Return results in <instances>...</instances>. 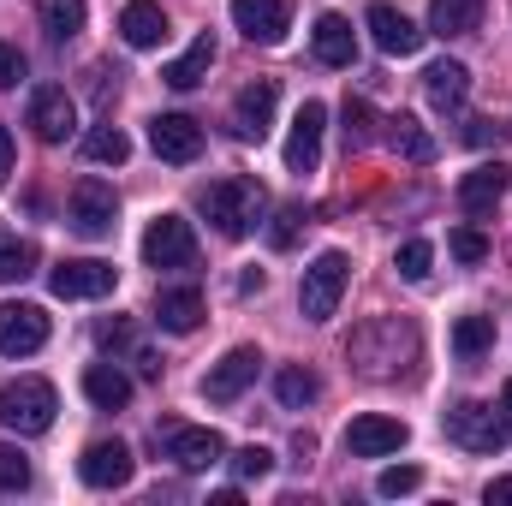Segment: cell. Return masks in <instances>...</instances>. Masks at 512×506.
<instances>
[{"mask_svg":"<svg viewBox=\"0 0 512 506\" xmlns=\"http://www.w3.org/2000/svg\"><path fill=\"white\" fill-rule=\"evenodd\" d=\"M197 209L215 221V233H221V239H251L256 221H262V209H268V191H262L256 179H245V173H233V179L203 185Z\"/></svg>","mask_w":512,"mask_h":506,"instance_id":"cell-1","label":"cell"},{"mask_svg":"<svg viewBox=\"0 0 512 506\" xmlns=\"http://www.w3.org/2000/svg\"><path fill=\"white\" fill-rule=\"evenodd\" d=\"M399 352L417 358V328L399 322V316H376V322H364V328L352 334V346H346V358H352L370 381H393L399 376V370H405Z\"/></svg>","mask_w":512,"mask_h":506,"instance_id":"cell-2","label":"cell"},{"mask_svg":"<svg viewBox=\"0 0 512 506\" xmlns=\"http://www.w3.org/2000/svg\"><path fill=\"white\" fill-rule=\"evenodd\" d=\"M54 411H60V393L54 381L42 376H18L0 387V423L18 429V435H48L54 429Z\"/></svg>","mask_w":512,"mask_h":506,"instance_id":"cell-3","label":"cell"},{"mask_svg":"<svg viewBox=\"0 0 512 506\" xmlns=\"http://www.w3.org/2000/svg\"><path fill=\"white\" fill-rule=\"evenodd\" d=\"M447 435L465 447V453H501L512 441V417L507 405H483V399H459L447 411Z\"/></svg>","mask_w":512,"mask_h":506,"instance_id":"cell-4","label":"cell"},{"mask_svg":"<svg viewBox=\"0 0 512 506\" xmlns=\"http://www.w3.org/2000/svg\"><path fill=\"white\" fill-rule=\"evenodd\" d=\"M346 280H352V256L346 251H322L304 268V286H298V310L304 322H328L346 298Z\"/></svg>","mask_w":512,"mask_h":506,"instance_id":"cell-5","label":"cell"},{"mask_svg":"<svg viewBox=\"0 0 512 506\" xmlns=\"http://www.w3.org/2000/svg\"><path fill=\"white\" fill-rule=\"evenodd\" d=\"M143 262L149 268H191L197 262V233L185 215H155L143 227Z\"/></svg>","mask_w":512,"mask_h":506,"instance_id":"cell-6","label":"cell"},{"mask_svg":"<svg viewBox=\"0 0 512 506\" xmlns=\"http://www.w3.org/2000/svg\"><path fill=\"white\" fill-rule=\"evenodd\" d=\"M66 215H72V227H78L84 239H108L114 221H120V197H114V185H102V179H78Z\"/></svg>","mask_w":512,"mask_h":506,"instance_id":"cell-7","label":"cell"},{"mask_svg":"<svg viewBox=\"0 0 512 506\" xmlns=\"http://www.w3.org/2000/svg\"><path fill=\"white\" fill-rule=\"evenodd\" d=\"M114 280H120V268L102 262V256H72V262H60V268L48 274L54 298H108Z\"/></svg>","mask_w":512,"mask_h":506,"instance_id":"cell-8","label":"cell"},{"mask_svg":"<svg viewBox=\"0 0 512 506\" xmlns=\"http://www.w3.org/2000/svg\"><path fill=\"white\" fill-rule=\"evenodd\" d=\"M48 346V310L42 304H0V352L6 358H30Z\"/></svg>","mask_w":512,"mask_h":506,"instance_id":"cell-9","label":"cell"},{"mask_svg":"<svg viewBox=\"0 0 512 506\" xmlns=\"http://www.w3.org/2000/svg\"><path fill=\"white\" fill-rule=\"evenodd\" d=\"M405 441H411V429H405L399 417H382V411H364V417L346 423V453H352V459H387V453H399Z\"/></svg>","mask_w":512,"mask_h":506,"instance_id":"cell-10","label":"cell"},{"mask_svg":"<svg viewBox=\"0 0 512 506\" xmlns=\"http://www.w3.org/2000/svg\"><path fill=\"white\" fill-rule=\"evenodd\" d=\"M274 102H280V84L274 78H251L239 96H233V131L245 143H262L268 126H274Z\"/></svg>","mask_w":512,"mask_h":506,"instance_id":"cell-11","label":"cell"},{"mask_svg":"<svg viewBox=\"0 0 512 506\" xmlns=\"http://www.w3.org/2000/svg\"><path fill=\"white\" fill-rule=\"evenodd\" d=\"M78 126V102L66 96V84H42L36 96H30V131L42 137V143H66Z\"/></svg>","mask_w":512,"mask_h":506,"instance_id":"cell-12","label":"cell"},{"mask_svg":"<svg viewBox=\"0 0 512 506\" xmlns=\"http://www.w3.org/2000/svg\"><path fill=\"white\" fill-rule=\"evenodd\" d=\"M256 370H262V352L256 346H233L209 376H203V399H215V405H233L245 387L256 381Z\"/></svg>","mask_w":512,"mask_h":506,"instance_id":"cell-13","label":"cell"},{"mask_svg":"<svg viewBox=\"0 0 512 506\" xmlns=\"http://www.w3.org/2000/svg\"><path fill=\"white\" fill-rule=\"evenodd\" d=\"M149 143H155L161 161L185 167V161L203 155V126H197L191 114H155V120H149Z\"/></svg>","mask_w":512,"mask_h":506,"instance_id":"cell-14","label":"cell"},{"mask_svg":"<svg viewBox=\"0 0 512 506\" xmlns=\"http://www.w3.org/2000/svg\"><path fill=\"white\" fill-rule=\"evenodd\" d=\"M322 131H328V108L304 102L298 120H292V137H286V167L292 173H316L322 167Z\"/></svg>","mask_w":512,"mask_h":506,"instance_id":"cell-15","label":"cell"},{"mask_svg":"<svg viewBox=\"0 0 512 506\" xmlns=\"http://www.w3.org/2000/svg\"><path fill=\"white\" fill-rule=\"evenodd\" d=\"M78 477L90 489H126L131 483V447L126 441H90L78 459Z\"/></svg>","mask_w":512,"mask_h":506,"instance_id":"cell-16","label":"cell"},{"mask_svg":"<svg viewBox=\"0 0 512 506\" xmlns=\"http://www.w3.org/2000/svg\"><path fill=\"white\" fill-rule=\"evenodd\" d=\"M364 24H370L376 48H382V54H399V60H405V54H417V48H423V36H429V30H417V24H411L399 6H387V0H376V6L364 12Z\"/></svg>","mask_w":512,"mask_h":506,"instance_id":"cell-17","label":"cell"},{"mask_svg":"<svg viewBox=\"0 0 512 506\" xmlns=\"http://www.w3.org/2000/svg\"><path fill=\"white\" fill-rule=\"evenodd\" d=\"M221 453H227V441H221V429H167V459L179 465V471H209V465H221Z\"/></svg>","mask_w":512,"mask_h":506,"instance_id":"cell-18","label":"cell"},{"mask_svg":"<svg viewBox=\"0 0 512 506\" xmlns=\"http://www.w3.org/2000/svg\"><path fill=\"white\" fill-rule=\"evenodd\" d=\"M233 24L262 42V48H274L280 36H286V24H292V0H233Z\"/></svg>","mask_w":512,"mask_h":506,"instance_id":"cell-19","label":"cell"},{"mask_svg":"<svg viewBox=\"0 0 512 506\" xmlns=\"http://www.w3.org/2000/svg\"><path fill=\"white\" fill-rule=\"evenodd\" d=\"M507 185H512L507 161H477V167L459 179V203H465V215H489V209L507 197Z\"/></svg>","mask_w":512,"mask_h":506,"instance_id":"cell-20","label":"cell"},{"mask_svg":"<svg viewBox=\"0 0 512 506\" xmlns=\"http://www.w3.org/2000/svg\"><path fill=\"white\" fill-rule=\"evenodd\" d=\"M155 322H161V334H197L203 328V292L197 286H161L155 292Z\"/></svg>","mask_w":512,"mask_h":506,"instance_id":"cell-21","label":"cell"},{"mask_svg":"<svg viewBox=\"0 0 512 506\" xmlns=\"http://www.w3.org/2000/svg\"><path fill=\"white\" fill-rule=\"evenodd\" d=\"M423 96H429L435 114H459L465 96H471V72H465L459 60H435V66L423 72Z\"/></svg>","mask_w":512,"mask_h":506,"instance_id":"cell-22","label":"cell"},{"mask_svg":"<svg viewBox=\"0 0 512 506\" xmlns=\"http://www.w3.org/2000/svg\"><path fill=\"white\" fill-rule=\"evenodd\" d=\"M310 42H316V60H322V66H352V54H358L352 18H340V12H322L316 30H310Z\"/></svg>","mask_w":512,"mask_h":506,"instance_id":"cell-23","label":"cell"},{"mask_svg":"<svg viewBox=\"0 0 512 506\" xmlns=\"http://www.w3.org/2000/svg\"><path fill=\"white\" fill-rule=\"evenodd\" d=\"M120 36H126L131 48H161V42H167V12H161V0H131L126 12H120Z\"/></svg>","mask_w":512,"mask_h":506,"instance_id":"cell-24","label":"cell"},{"mask_svg":"<svg viewBox=\"0 0 512 506\" xmlns=\"http://www.w3.org/2000/svg\"><path fill=\"white\" fill-rule=\"evenodd\" d=\"M84 399L96 405V411H126L131 405V376L120 364H90L84 370Z\"/></svg>","mask_w":512,"mask_h":506,"instance_id":"cell-25","label":"cell"},{"mask_svg":"<svg viewBox=\"0 0 512 506\" xmlns=\"http://www.w3.org/2000/svg\"><path fill=\"white\" fill-rule=\"evenodd\" d=\"M209 66H215V36L203 30V36H197L179 60H167V66H161V78H167L173 90H197V84L209 78Z\"/></svg>","mask_w":512,"mask_h":506,"instance_id":"cell-26","label":"cell"},{"mask_svg":"<svg viewBox=\"0 0 512 506\" xmlns=\"http://www.w3.org/2000/svg\"><path fill=\"white\" fill-rule=\"evenodd\" d=\"M387 143H393L399 161H411V167H429V161H435V137L417 126V114H393V120H387Z\"/></svg>","mask_w":512,"mask_h":506,"instance_id":"cell-27","label":"cell"},{"mask_svg":"<svg viewBox=\"0 0 512 506\" xmlns=\"http://www.w3.org/2000/svg\"><path fill=\"white\" fill-rule=\"evenodd\" d=\"M483 0H429V30L435 36H471L483 24Z\"/></svg>","mask_w":512,"mask_h":506,"instance_id":"cell-28","label":"cell"},{"mask_svg":"<svg viewBox=\"0 0 512 506\" xmlns=\"http://www.w3.org/2000/svg\"><path fill=\"white\" fill-rule=\"evenodd\" d=\"M274 399H280L286 411H304V405H316V399H322V381L310 376L304 364H286V370L274 376Z\"/></svg>","mask_w":512,"mask_h":506,"instance_id":"cell-29","label":"cell"},{"mask_svg":"<svg viewBox=\"0 0 512 506\" xmlns=\"http://www.w3.org/2000/svg\"><path fill=\"white\" fill-rule=\"evenodd\" d=\"M489 346H495V316H459V322H453V352H459L465 364H477Z\"/></svg>","mask_w":512,"mask_h":506,"instance_id":"cell-30","label":"cell"},{"mask_svg":"<svg viewBox=\"0 0 512 506\" xmlns=\"http://www.w3.org/2000/svg\"><path fill=\"white\" fill-rule=\"evenodd\" d=\"M36 18H42V30H48V36H60V42H66V36H78V30H84L90 6H84V0H36Z\"/></svg>","mask_w":512,"mask_h":506,"instance_id":"cell-31","label":"cell"},{"mask_svg":"<svg viewBox=\"0 0 512 506\" xmlns=\"http://www.w3.org/2000/svg\"><path fill=\"white\" fill-rule=\"evenodd\" d=\"M340 120H346V149H370V143H376V126H382V120H376V108H370V102H364V96H346V108H340Z\"/></svg>","mask_w":512,"mask_h":506,"instance_id":"cell-32","label":"cell"},{"mask_svg":"<svg viewBox=\"0 0 512 506\" xmlns=\"http://www.w3.org/2000/svg\"><path fill=\"white\" fill-rule=\"evenodd\" d=\"M84 155L96 161V167H126V155H131V137L120 126H96L90 137H84Z\"/></svg>","mask_w":512,"mask_h":506,"instance_id":"cell-33","label":"cell"},{"mask_svg":"<svg viewBox=\"0 0 512 506\" xmlns=\"http://www.w3.org/2000/svg\"><path fill=\"white\" fill-rule=\"evenodd\" d=\"M30 274H36V245L18 239V233H0V280L12 286V280H30Z\"/></svg>","mask_w":512,"mask_h":506,"instance_id":"cell-34","label":"cell"},{"mask_svg":"<svg viewBox=\"0 0 512 506\" xmlns=\"http://www.w3.org/2000/svg\"><path fill=\"white\" fill-rule=\"evenodd\" d=\"M429 262H435L429 239H405V245H399V256H393L399 280H411V286H423V280H429Z\"/></svg>","mask_w":512,"mask_h":506,"instance_id":"cell-35","label":"cell"},{"mask_svg":"<svg viewBox=\"0 0 512 506\" xmlns=\"http://www.w3.org/2000/svg\"><path fill=\"white\" fill-rule=\"evenodd\" d=\"M30 489V459L18 447H0V495H18Z\"/></svg>","mask_w":512,"mask_h":506,"instance_id":"cell-36","label":"cell"},{"mask_svg":"<svg viewBox=\"0 0 512 506\" xmlns=\"http://www.w3.org/2000/svg\"><path fill=\"white\" fill-rule=\"evenodd\" d=\"M423 483V471L417 465H387L382 477H376V495H387V501H399V495H411Z\"/></svg>","mask_w":512,"mask_h":506,"instance_id":"cell-37","label":"cell"},{"mask_svg":"<svg viewBox=\"0 0 512 506\" xmlns=\"http://www.w3.org/2000/svg\"><path fill=\"white\" fill-rule=\"evenodd\" d=\"M447 251L459 256V262H471V268H477V262L489 256V239H483L477 227H453V233H447Z\"/></svg>","mask_w":512,"mask_h":506,"instance_id":"cell-38","label":"cell"},{"mask_svg":"<svg viewBox=\"0 0 512 506\" xmlns=\"http://www.w3.org/2000/svg\"><path fill=\"white\" fill-rule=\"evenodd\" d=\"M268 471H274V453H268V447H239V453H233V477H239V483H256V477H268Z\"/></svg>","mask_w":512,"mask_h":506,"instance_id":"cell-39","label":"cell"},{"mask_svg":"<svg viewBox=\"0 0 512 506\" xmlns=\"http://www.w3.org/2000/svg\"><path fill=\"white\" fill-rule=\"evenodd\" d=\"M298 221H304V209H280V215H274V227H268V245H274V251H286V245L298 239Z\"/></svg>","mask_w":512,"mask_h":506,"instance_id":"cell-40","label":"cell"},{"mask_svg":"<svg viewBox=\"0 0 512 506\" xmlns=\"http://www.w3.org/2000/svg\"><path fill=\"white\" fill-rule=\"evenodd\" d=\"M96 346H102V352H126V346H131V322H126V316L102 322V328H96Z\"/></svg>","mask_w":512,"mask_h":506,"instance_id":"cell-41","label":"cell"},{"mask_svg":"<svg viewBox=\"0 0 512 506\" xmlns=\"http://www.w3.org/2000/svg\"><path fill=\"white\" fill-rule=\"evenodd\" d=\"M24 84V54L12 42H0V90H18Z\"/></svg>","mask_w":512,"mask_h":506,"instance_id":"cell-42","label":"cell"},{"mask_svg":"<svg viewBox=\"0 0 512 506\" xmlns=\"http://www.w3.org/2000/svg\"><path fill=\"white\" fill-rule=\"evenodd\" d=\"M489 506H512V477H495L489 483Z\"/></svg>","mask_w":512,"mask_h":506,"instance_id":"cell-43","label":"cell"},{"mask_svg":"<svg viewBox=\"0 0 512 506\" xmlns=\"http://www.w3.org/2000/svg\"><path fill=\"white\" fill-rule=\"evenodd\" d=\"M12 173V131H6V120H0V179Z\"/></svg>","mask_w":512,"mask_h":506,"instance_id":"cell-44","label":"cell"},{"mask_svg":"<svg viewBox=\"0 0 512 506\" xmlns=\"http://www.w3.org/2000/svg\"><path fill=\"white\" fill-rule=\"evenodd\" d=\"M239 292L251 298V292H262V268H251V274H239Z\"/></svg>","mask_w":512,"mask_h":506,"instance_id":"cell-45","label":"cell"},{"mask_svg":"<svg viewBox=\"0 0 512 506\" xmlns=\"http://www.w3.org/2000/svg\"><path fill=\"white\" fill-rule=\"evenodd\" d=\"M501 405H507V417H512V381H507V387H501Z\"/></svg>","mask_w":512,"mask_h":506,"instance_id":"cell-46","label":"cell"}]
</instances>
